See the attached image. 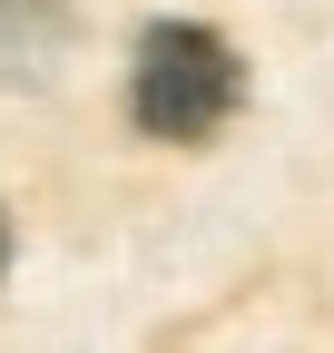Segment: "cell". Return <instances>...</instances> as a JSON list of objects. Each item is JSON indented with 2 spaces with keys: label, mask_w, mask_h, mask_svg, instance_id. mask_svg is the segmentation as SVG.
Masks as SVG:
<instances>
[{
  "label": "cell",
  "mask_w": 334,
  "mask_h": 353,
  "mask_svg": "<svg viewBox=\"0 0 334 353\" xmlns=\"http://www.w3.org/2000/svg\"><path fill=\"white\" fill-rule=\"evenodd\" d=\"M0 265H10V216H0Z\"/></svg>",
  "instance_id": "cell-3"
},
{
  "label": "cell",
  "mask_w": 334,
  "mask_h": 353,
  "mask_svg": "<svg viewBox=\"0 0 334 353\" xmlns=\"http://www.w3.org/2000/svg\"><path fill=\"white\" fill-rule=\"evenodd\" d=\"M69 39V0H0V59L10 69H39Z\"/></svg>",
  "instance_id": "cell-2"
},
{
  "label": "cell",
  "mask_w": 334,
  "mask_h": 353,
  "mask_svg": "<svg viewBox=\"0 0 334 353\" xmlns=\"http://www.w3.org/2000/svg\"><path fill=\"white\" fill-rule=\"evenodd\" d=\"M246 99V59L226 50V30L206 20H148L138 30V69H128V118L167 148L217 138Z\"/></svg>",
  "instance_id": "cell-1"
}]
</instances>
